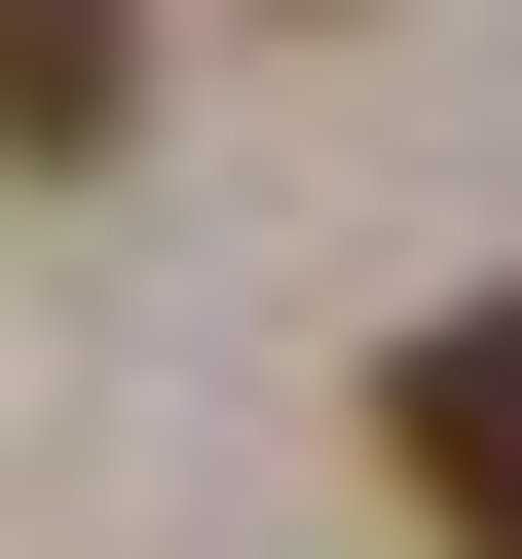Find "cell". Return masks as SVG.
I'll use <instances>...</instances> for the list:
<instances>
[{"mask_svg":"<svg viewBox=\"0 0 522 559\" xmlns=\"http://www.w3.org/2000/svg\"><path fill=\"white\" fill-rule=\"evenodd\" d=\"M411 522H448V559H522V299H448V336H411Z\"/></svg>","mask_w":522,"mask_h":559,"instance_id":"1","label":"cell"},{"mask_svg":"<svg viewBox=\"0 0 522 559\" xmlns=\"http://www.w3.org/2000/svg\"><path fill=\"white\" fill-rule=\"evenodd\" d=\"M150 112V0H0V150H112Z\"/></svg>","mask_w":522,"mask_h":559,"instance_id":"2","label":"cell"}]
</instances>
